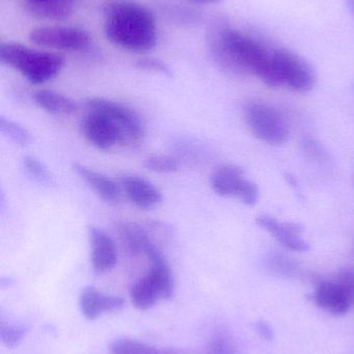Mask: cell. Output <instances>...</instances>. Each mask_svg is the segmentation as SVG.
Masks as SVG:
<instances>
[{"mask_svg":"<svg viewBox=\"0 0 354 354\" xmlns=\"http://www.w3.org/2000/svg\"><path fill=\"white\" fill-rule=\"evenodd\" d=\"M81 313L87 319L95 320L105 312L120 311L125 301L116 295H105L95 287H85L79 297Z\"/></svg>","mask_w":354,"mask_h":354,"instance_id":"cell-12","label":"cell"},{"mask_svg":"<svg viewBox=\"0 0 354 354\" xmlns=\"http://www.w3.org/2000/svg\"><path fill=\"white\" fill-rule=\"evenodd\" d=\"M313 299L318 307L336 316L344 315L353 306L346 291L336 281L318 283L313 293Z\"/></svg>","mask_w":354,"mask_h":354,"instance_id":"cell-13","label":"cell"},{"mask_svg":"<svg viewBox=\"0 0 354 354\" xmlns=\"http://www.w3.org/2000/svg\"><path fill=\"white\" fill-rule=\"evenodd\" d=\"M272 62L278 86L307 93L316 83V75L307 60L287 48L274 45Z\"/></svg>","mask_w":354,"mask_h":354,"instance_id":"cell-3","label":"cell"},{"mask_svg":"<svg viewBox=\"0 0 354 354\" xmlns=\"http://www.w3.org/2000/svg\"><path fill=\"white\" fill-rule=\"evenodd\" d=\"M33 100L37 107L51 115H68L77 110L76 103L72 99L50 89L35 91Z\"/></svg>","mask_w":354,"mask_h":354,"instance_id":"cell-16","label":"cell"},{"mask_svg":"<svg viewBox=\"0 0 354 354\" xmlns=\"http://www.w3.org/2000/svg\"><path fill=\"white\" fill-rule=\"evenodd\" d=\"M26 333L27 328L24 326H16V324L4 326V324H1V326H0V339H1V342L6 347H10V348L19 345V343L24 338Z\"/></svg>","mask_w":354,"mask_h":354,"instance_id":"cell-25","label":"cell"},{"mask_svg":"<svg viewBox=\"0 0 354 354\" xmlns=\"http://www.w3.org/2000/svg\"><path fill=\"white\" fill-rule=\"evenodd\" d=\"M247 124L259 140L270 145H284L289 137V128L282 114L265 103H251L247 106Z\"/></svg>","mask_w":354,"mask_h":354,"instance_id":"cell-5","label":"cell"},{"mask_svg":"<svg viewBox=\"0 0 354 354\" xmlns=\"http://www.w3.org/2000/svg\"><path fill=\"white\" fill-rule=\"evenodd\" d=\"M73 170L104 201L112 204L121 201L122 187L109 176L80 163L73 164Z\"/></svg>","mask_w":354,"mask_h":354,"instance_id":"cell-14","label":"cell"},{"mask_svg":"<svg viewBox=\"0 0 354 354\" xmlns=\"http://www.w3.org/2000/svg\"><path fill=\"white\" fill-rule=\"evenodd\" d=\"M121 187L128 199L141 209H152L163 199L161 191L145 177L134 174L123 176Z\"/></svg>","mask_w":354,"mask_h":354,"instance_id":"cell-11","label":"cell"},{"mask_svg":"<svg viewBox=\"0 0 354 354\" xmlns=\"http://www.w3.org/2000/svg\"><path fill=\"white\" fill-rule=\"evenodd\" d=\"M145 255L147 256L150 264H151L148 274L152 277V279L159 287L162 299H170L174 295L175 281L172 268H170L166 256L156 247L155 243L148 249Z\"/></svg>","mask_w":354,"mask_h":354,"instance_id":"cell-15","label":"cell"},{"mask_svg":"<svg viewBox=\"0 0 354 354\" xmlns=\"http://www.w3.org/2000/svg\"><path fill=\"white\" fill-rule=\"evenodd\" d=\"M118 234L123 245L134 255L145 254L154 245L147 231L136 223L124 222L118 226Z\"/></svg>","mask_w":354,"mask_h":354,"instance_id":"cell-18","label":"cell"},{"mask_svg":"<svg viewBox=\"0 0 354 354\" xmlns=\"http://www.w3.org/2000/svg\"><path fill=\"white\" fill-rule=\"evenodd\" d=\"M256 330L258 334L264 339V340L272 341L274 339V330L272 326L266 322H259L256 324Z\"/></svg>","mask_w":354,"mask_h":354,"instance_id":"cell-30","label":"cell"},{"mask_svg":"<svg viewBox=\"0 0 354 354\" xmlns=\"http://www.w3.org/2000/svg\"><path fill=\"white\" fill-rule=\"evenodd\" d=\"M260 228L269 233L281 245L290 251H309V243L301 239L303 227L297 223L281 222L274 216L261 214L256 218Z\"/></svg>","mask_w":354,"mask_h":354,"instance_id":"cell-9","label":"cell"},{"mask_svg":"<svg viewBox=\"0 0 354 354\" xmlns=\"http://www.w3.org/2000/svg\"><path fill=\"white\" fill-rule=\"evenodd\" d=\"M345 3L354 18V0H345Z\"/></svg>","mask_w":354,"mask_h":354,"instance_id":"cell-32","label":"cell"},{"mask_svg":"<svg viewBox=\"0 0 354 354\" xmlns=\"http://www.w3.org/2000/svg\"><path fill=\"white\" fill-rule=\"evenodd\" d=\"M186 1L193 2L195 4H201V6H213L218 4L224 0H186Z\"/></svg>","mask_w":354,"mask_h":354,"instance_id":"cell-31","label":"cell"},{"mask_svg":"<svg viewBox=\"0 0 354 354\" xmlns=\"http://www.w3.org/2000/svg\"><path fill=\"white\" fill-rule=\"evenodd\" d=\"M112 354H177L170 349L156 348L145 343L131 339H118L109 345Z\"/></svg>","mask_w":354,"mask_h":354,"instance_id":"cell-21","label":"cell"},{"mask_svg":"<svg viewBox=\"0 0 354 354\" xmlns=\"http://www.w3.org/2000/svg\"><path fill=\"white\" fill-rule=\"evenodd\" d=\"M76 0H51L43 3L25 2V10L35 18L60 21L68 19L74 12Z\"/></svg>","mask_w":354,"mask_h":354,"instance_id":"cell-17","label":"cell"},{"mask_svg":"<svg viewBox=\"0 0 354 354\" xmlns=\"http://www.w3.org/2000/svg\"><path fill=\"white\" fill-rule=\"evenodd\" d=\"M47 1H51V0H26V2H30V3H43Z\"/></svg>","mask_w":354,"mask_h":354,"instance_id":"cell-33","label":"cell"},{"mask_svg":"<svg viewBox=\"0 0 354 354\" xmlns=\"http://www.w3.org/2000/svg\"><path fill=\"white\" fill-rule=\"evenodd\" d=\"M80 130L85 138L101 151H108L118 143L124 145L120 129L100 112L87 111L81 122Z\"/></svg>","mask_w":354,"mask_h":354,"instance_id":"cell-8","label":"cell"},{"mask_svg":"<svg viewBox=\"0 0 354 354\" xmlns=\"http://www.w3.org/2000/svg\"><path fill=\"white\" fill-rule=\"evenodd\" d=\"M85 109L110 118L120 129L124 145L139 143L145 137V128L141 116L124 104L104 97H91L85 102Z\"/></svg>","mask_w":354,"mask_h":354,"instance_id":"cell-4","label":"cell"},{"mask_svg":"<svg viewBox=\"0 0 354 354\" xmlns=\"http://www.w3.org/2000/svg\"><path fill=\"white\" fill-rule=\"evenodd\" d=\"M131 301L139 310H149L162 299L159 287L149 274L137 281L130 291Z\"/></svg>","mask_w":354,"mask_h":354,"instance_id":"cell-19","label":"cell"},{"mask_svg":"<svg viewBox=\"0 0 354 354\" xmlns=\"http://www.w3.org/2000/svg\"><path fill=\"white\" fill-rule=\"evenodd\" d=\"M87 234L94 270L102 274L114 270L118 263V250L112 237L97 226H89Z\"/></svg>","mask_w":354,"mask_h":354,"instance_id":"cell-10","label":"cell"},{"mask_svg":"<svg viewBox=\"0 0 354 354\" xmlns=\"http://www.w3.org/2000/svg\"><path fill=\"white\" fill-rule=\"evenodd\" d=\"M210 185L218 195L239 198L245 205H255L259 198L257 185L245 178V172L238 166L218 168L210 177Z\"/></svg>","mask_w":354,"mask_h":354,"instance_id":"cell-7","label":"cell"},{"mask_svg":"<svg viewBox=\"0 0 354 354\" xmlns=\"http://www.w3.org/2000/svg\"><path fill=\"white\" fill-rule=\"evenodd\" d=\"M335 281L346 291L351 303L354 305V268H344L340 270L337 274Z\"/></svg>","mask_w":354,"mask_h":354,"instance_id":"cell-27","label":"cell"},{"mask_svg":"<svg viewBox=\"0 0 354 354\" xmlns=\"http://www.w3.org/2000/svg\"><path fill=\"white\" fill-rule=\"evenodd\" d=\"M265 266L272 274L285 279L295 278L301 272V266L297 260L281 253L268 254Z\"/></svg>","mask_w":354,"mask_h":354,"instance_id":"cell-20","label":"cell"},{"mask_svg":"<svg viewBox=\"0 0 354 354\" xmlns=\"http://www.w3.org/2000/svg\"><path fill=\"white\" fill-rule=\"evenodd\" d=\"M0 62L20 72L33 85L52 80L60 74L64 62L60 54L33 49L15 41L1 43Z\"/></svg>","mask_w":354,"mask_h":354,"instance_id":"cell-2","label":"cell"},{"mask_svg":"<svg viewBox=\"0 0 354 354\" xmlns=\"http://www.w3.org/2000/svg\"><path fill=\"white\" fill-rule=\"evenodd\" d=\"M104 35L116 47L135 54L151 51L157 27L149 8L135 0H103Z\"/></svg>","mask_w":354,"mask_h":354,"instance_id":"cell-1","label":"cell"},{"mask_svg":"<svg viewBox=\"0 0 354 354\" xmlns=\"http://www.w3.org/2000/svg\"><path fill=\"white\" fill-rule=\"evenodd\" d=\"M23 165L29 176L33 177L39 185H50L53 183V176L47 166L33 156H27L23 159Z\"/></svg>","mask_w":354,"mask_h":354,"instance_id":"cell-23","label":"cell"},{"mask_svg":"<svg viewBox=\"0 0 354 354\" xmlns=\"http://www.w3.org/2000/svg\"><path fill=\"white\" fill-rule=\"evenodd\" d=\"M207 354H237L236 347L227 335L218 334L210 342Z\"/></svg>","mask_w":354,"mask_h":354,"instance_id":"cell-26","label":"cell"},{"mask_svg":"<svg viewBox=\"0 0 354 354\" xmlns=\"http://www.w3.org/2000/svg\"><path fill=\"white\" fill-rule=\"evenodd\" d=\"M137 68L149 72L160 73V74L170 75V70L168 66L161 60L154 59V58H145L137 62Z\"/></svg>","mask_w":354,"mask_h":354,"instance_id":"cell-28","label":"cell"},{"mask_svg":"<svg viewBox=\"0 0 354 354\" xmlns=\"http://www.w3.org/2000/svg\"><path fill=\"white\" fill-rule=\"evenodd\" d=\"M0 132L19 147H26L30 142V135L24 127L3 116H0Z\"/></svg>","mask_w":354,"mask_h":354,"instance_id":"cell-22","label":"cell"},{"mask_svg":"<svg viewBox=\"0 0 354 354\" xmlns=\"http://www.w3.org/2000/svg\"><path fill=\"white\" fill-rule=\"evenodd\" d=\"M31 43L57 51L78 52L91 46V37L80 27L53 25L33 29L29 33Z\"/></svg>","mask_w":354,"mask_h":354,"instance_id":"cell-6","label":"cell"},{"mask_svg":"<svg viewBox=\"0 0 354 354\" xmlns=\"http://www.w3.org/2000/svg\"><path fill=\"white\" fill-rule=\"evenodd\" d=\"M145 165L148 169L156 174H174L178 171L180 164L172 156L153 155L145 160Z\"/></svg>","mask_w":354,"mask_h":354,"instance_id":"cell-24","label":"cell"},{"mask_svg":"<svg viewBox=\"0 0 354 354\" xmlns=\"http://www.w3.org/2000/svg\"><path fill=\"white\" fill-rule=\"evenodd\" d=\"M303 151L311 159L324 161L326 157V151L322 149L321 145H319V143L315 142L314 140H306L303 143Z\"/></svg>","mask_w":354,"mask_h":354,"instance_id":"cell-29","label":"cell"}]
</instances>
